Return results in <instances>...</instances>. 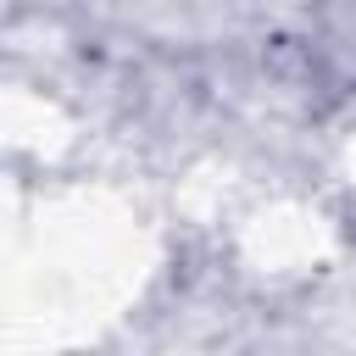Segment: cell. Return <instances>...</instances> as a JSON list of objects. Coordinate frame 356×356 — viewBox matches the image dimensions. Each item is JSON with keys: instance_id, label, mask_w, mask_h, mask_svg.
I'll use <instances>...</instances> for the list:
<instances>
[{"instance_id": "obj_1", "label": "cell", "mask_w": 356, "mask_h": 356, "mask_svg": "<svg viewBox=\"0 0 356 356\" xmlns=\"http://www.w3.org/2000/svg\"><path fill=\"white\" fill-rule=\"evenodd\" d=\"M300 50L334 95L356 100V0H306Z\"/></svg>"}]
</instances>
